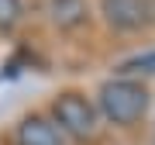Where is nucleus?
Wrapping results in <instances>:
<instances>
[{"mask_svg":"<svg viewBox=\"0 0 155 145\" xmlns=\"http://www.w3.org/2000/svg\"><path fill=\"white\" fill-rule=\"evenodd\" d=\"M17 145H62V131L45 114H28L17 124Z\"/></svg>","mask_w":155,"mask_h":145,"instance_id":"nucleus-4","label":"nucleus"},{"mask_svg":"<svg viewBox=\"0 0 155 145\" xmlns=\"http://www.w3.org/2000/svg\"><path fill=\"white\" fill-rule=\"evenodd\" d=\"M148 111V90L141 79L114 76L97 90V114L110 124H134Z\"/></svg>","mask_w":155,"mask_h":145,"instance_id":"nucleus-1","label":"nucleus"},{"mask_svg":"<svg viewBox=\"0 0 155 145\" xmlns=\"http://www.w3.org/2000/svg\"><path fill=\"white\" fill-rule=\"evenodd\" d=\"M100 14L114 31H138L148 21L145 0H100Z\"/></svg>","mask_w":155,"mask_h":145,"instance_id":"nucleus-3","label":"nucleus"},{"mask_svg":"<svg viewBox=\"0 0 155 145\" xmlns=\"http://www.w3.org/2000/svg\"><path fill=\"white\" fill-rule=\"evenodd\" d=\"M48 21L62 31H72L86 21V0H48Z\"/></svg>","mask_w":155,"mask_h":145,"instance_id":"nucleus-5","label":"nucleus"},{"mask_svg":"<svg viewBox=\"0 0 155 145\" xmlns=\"http://www.w3.org/2000/svg\"><path fill=\"white\" fill-rule=\"evenodd\" d=\"M52 121H55V128L62 135H69V138H76V142H90V138H97V131H100L97 104L86 100L76 90H66V93H59L55 100H52Z\"/></svg>","mask_w":155,"mask_h":145,"instance_id":"nucleus-2","label":"nucleus"},{"mask_svg":"<svg viewBox=\"0 0 155 145\" xmlns=\"http://www.w3.org/2000/svg\"><path fill=\"white\" fill-rule=\"evenodd\" d=\"M117 76H127V79H138V76H155V49L152 52H138V56L124 59L121 66L114 69Z\"/></svg>","mask_w":155,"mask_h":145,"instance_id":"nucleus-6","label":"nucleus"},{"mask_svg":"<svg viewBox=\"0 0 155 145\" xmlns=\"http://www.w3.org/2000/svg\"><path fill=\"white\" fill-rule=\"evenodd\" d=\"M21 14H24L21 0H0V31H11V28H17Z\"/></svg>","mask_w":155,"mask_h":145,"instance_id":"nucleus-7","label":"nucleus"}]
</instances>
